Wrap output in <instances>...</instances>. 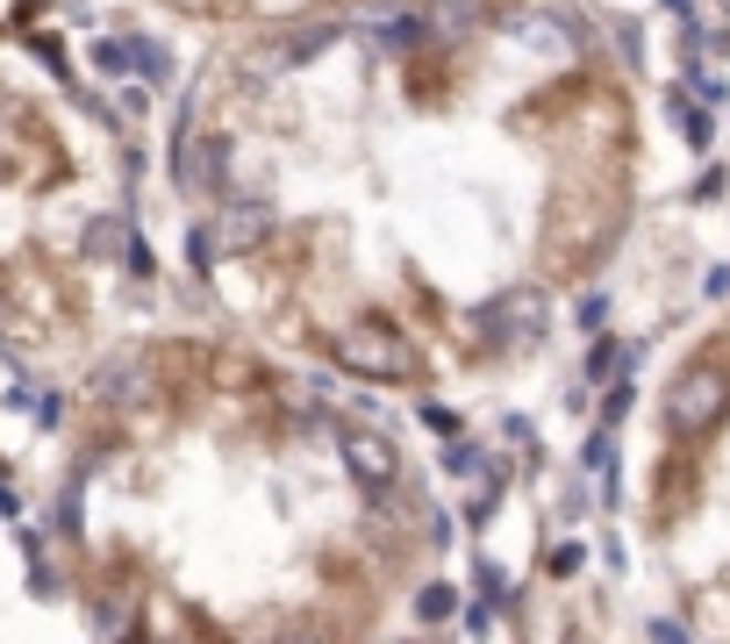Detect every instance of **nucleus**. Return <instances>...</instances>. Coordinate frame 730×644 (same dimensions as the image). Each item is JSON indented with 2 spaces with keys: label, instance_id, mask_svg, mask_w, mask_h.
Here are the masks:
<instances>
[{
  "label": "nucleus",
  "instance_id": "0eeeda50",
  "mask_svg": "<svg viewBox=\"0 0 730 644\" xmlns=\"http://www.w3.org/2000/svg\"><path fill=\"white\" fill-rule=\"evenodd\" d=\"M122 258H129L136 280H150V272H158V266H150V243H144V237H129V251H122Z\"/></svg>",
  "mask_w": 730,
  "mask_h": 644
},
{
  "label": "nucleus",
  "instance_id": "39448f33",
  "mask_svg": "<svg viewBox=\"0 0 730 644\" xmlns=\"http://www.w3.org/2000/svg\"><path fill=\"white\" fill-rule=\"evenodd\" d=\"M451 609H459V594H451V588H423V623H445Z\"/></svg>",
  "mask_w": 730,
  "mask_h": 644
},
{
  "label": "nucleus",
  "instance_id": "f8f14e48",
  "mask_svg": "<svg viewBox=\"0 0 730 644\" xmlns=\"http://www.w3.org/2000/svg\"><path fill=\"white\" fill-rule=\"evenodd\" d=\"M0 516H22V495H14L8 480H0Z\"/></svg>",
  "mask_w": 730,
  "mask_h": 644
},
{
  "label": "nucleus",
  "instance_id": "1a4fd4ad",
  "mask_svg": "<svg viewBox=\"0 0 730 644\" xmlns=\"http://www.w3.org/2000/svg\"><path fill=\"white\" fill-rule=\"evenodd\" d=\"M602 315H608V301L587 294V301H581V330H602Z\"/></svg>",
  "mask_w": 730,
  "mask_h": 644
},
{
  "label": "nucleus",
  "instance_id": "20e7f679",
  "mask_svg": "<svg viewBox=\"0 0 730 644\" xmlns=\"http://www.w3.org/2000/svg\"><path fill=\"white\" fill-rule=\"evenodd\" d=\"M94 65H101V72H129L136 51H129V43H115V37H101V43H94Z\"/></svg>",
  "mask_w": 730,
  "mask_h": 644
},
{
  "label": "nucleus",
  "instance_id": "423d86ee",
  "mask_svg": "<svg viewBox=\"0 0 730 644\" xmlns=\"http://www.w3.org/2000/svg\"><path fill=\"white\" fill-rule=\"evenodd\" d=\"M29 51H36V58H43V65H51V72H58V80H65V51H58V37H29Z\"/></svg>",
  "mask_w": 730,
  "mask_h": 644
},
{
  "label": "nucleus",
  "instance_id": "7ed1b4c3",
  "mask_svg": "<svg viewBox=\"0 0 730 644\" xmlns=\"http://www.w3.org/2000/svg\"><path fill=\"white\" fill-rule=\"evenodd\" d=\"M337 458L352 466V480H365V487L394 480V444L379 437V429H352V437H337Z\"/></svg>",
  "mask_w": 730,
  "mask_h": 644
},
{
  "label": "nucleus",
  "instance_id": "f257e3e1",
  "mask_svg": "<svg viewBox=\"0 0 730 644\" xmlns=\"http://www.w3.org/2000/svg\"><path fill=\"white\" fill-rule=\"evenodd\" d=\"M730 408V373L717 365V344L702 351V359L688 365V373L674 380V402H666V416H674L680 437H702V429H717Z\"/></svg>",
  "mask_w": 730,
  "mask_h": 644
},
{
  "label": "nucleus",
  "instance_id": "f03ea898",
  "mask_svg": "<svg viewBox=\"0 0 730 644\" xmlns=\"http://www.w3.org/2000/svg\"><path fill=\"white\" fill-rule=\"evenodd\" d=\"M330 359L344 365V373H365V380H394V373H416V359H408V344L394 336V322H352V330L330 344Z\"/></svg>",
  "mask_w": 730,
  "mask_h": 644
},
{
  "label": "nucleus",
  "instance_id": "6e6552de",
  "mask_svg": "<svg viewBox=\"0 0 730 644\" xmlns=\"http://www.w3.org/2000/svg\"><path fill=\"white\" fill-rule=\"evenodd\" d=\"M445 466H451V472H480V451H473V444H451Z\"/></svg>",
  "mask_w": 730,
  "mask_h": 644
},
{
  "label": "nucleus",
  "instance_id": "9b49d317",
  "mask_svg": "<svg viewBox=\"0 0 730 644\" xmlns=\"http://www.w3.org/2000/svg\"><path fill=\"white\" fill-rule=\"evenodd\" d=\"M608 365H616V344H608V336H602V344H595V359H587V373H595V380H602V373H608Z\"/></svg>",
  "mask_w": 730,
  "mask_h": 644
},
{
  "label": "nucleus",
  "instance_id": "9d476101",
  "mask_svg": "<svg viewBox=\"0 0 730 644\" xmlns=\"http://www.w3.org/2000/svg\"><path fill=\"white\" fill-rule=\"evenodd\" d=\"M544 565H552V573H573V565H581V544H559V551H552Z\"/></svg>",
  "mask_w": 730,
  "mask_h": 644
}]
</instances>
